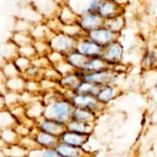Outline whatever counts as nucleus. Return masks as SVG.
<instances>
[{
    "label": "nucleus",
    "mask_w": 157,
    "mask_h": 157,
    "mask_svg": "<svg viewBox=\"0 0 157 157\" xmlns=\"http://www.w3.org/2000/svg\"><path fill=\"white\" fill-rule=\"evenodd\" d=\"M74 109L70 99L62 95L44 107L43 117L65 125L71 120Z\"/></svg>",
    "instance_id": "f257e3e1"
},
{
    "label": "nucleus",
    "mask_w": 157,
    "mask_h": 157,
    "mask_svg": "<svg viewBox=\"0 0 157 157\" xmlns=\"http://www.w3.org/2000/svg\"><path fill=\"white\" fill-rule=\"evenodd\" d=\"M47 41L51 51L57 52L65 56L70 52L75 50L77 40L63 32H56L52 33Z\"/></svg>",
    "instance_id": "f03ea898"
},
{
    "label": "nucleus",
    "mask_w": 157,
    "mask_h": 157,
    "mask_svg": "<svg viewBox=\"0 0 157 157\" xmlns=\"http://www.w3.org/2000/svg\"><path fill=\"white\" fill-rule=\"evenodd\" d=\"M80 73L82 81H86L98 86L106 85H116L117 80L120 77V75L116 74L110 67L95 73Z\"/></svg>",
    "instance_id": "7ed1b4c3"
},
{
    "label": "nucleus",
    "mask_w": 157,
    "mask_h": 157,
    "mask_svg": "<svg viewBox=\"0 0 157 157\" xmlns=\"http://www.w3.org/2000/svg\"><path fill=\"white\" fill-rule=\"evenodd\" d=\"M70 101L74 107V109H87L97 113L98 115H101L106 108H104L96 98V97L87 96V95H81L74 93L71 98Z\"/></svg>",
    "instance_id": "20e7f679"
},
{
    "label": "nucleus",
    "mask_w": 157,
    "mask_h": 157,
    "mask_svg": "<svg viewBox=\"0 0 157 157\" xmlns=\"http://www.w3.org/2000/svg\"><path fill=\"white\" fill-rule=\"evenodd\" d=\"M125 56V48L121 41L116 40L103 48L101 58L111 68L112 66L122 63Z\"/></svg>",
    "instance_id": "39448f33"
},
{
    "label": "nucleus",
    "mask_w": 157,
    "mask_h": 157,
    "mask_svg": "<svg viewBox=\"0 0 157 157\" xmlns=\"http://www.w3.org/2000/svg\"><path fill=\"white\" fill-rule=\"evenodd\" d=\"M86 36L88 39H90L91 40L98 43V45L102 46L103 48L116 40H119L120 37H121V35L114 33L113 31H111L110 29H109L108 28H106L103 25L101 27H98V29L86 33Z\"/></svg>",
    "instance_id": "423d86ee"
},
{
    "label": "nucleus",
    "mask_w": 157,
    "mask_h": 157,
    "mask_svg": "<svg viewBox=\"0 0 157 157\" xmlns=\"http://www.w3.org/2000/svg\"><path fill=\"white\" fill-rule=\"evenodd\" d=\"M125 6L116 0H101L97 13L103 19H109L119 15H123Z\"/></svg>",
    "instance_id": "0eeeda50"
},
{
    "label": "nucleus",
    "mask_w": 157,
    "mask_h": 157,
    "mask_svg": "<svg viewBox=\"0 0 157 157\" xmlns=\"http://www.w3.org/2000/svg\"><path fill=\"white\" fill-rule=\"evenodd\" d=\"M75 50L87 59L101 57L103 52V47L88 39L86 35L77 40Z\"/></svg>",
    "instance_id": "6e6552de"
},
{
    "label": "nucleus",
    "mask_w": 157,
    "mask_h": 157,
    "mask_svg": "<svg viewBox=\"0 0 157 157\" xmlns=\"http://www.w3.org/2000/svg\"><path fill=\"white\" fill-rule=\"evenodd\" d=\"M30 5L41 16V17L45 21V20L56 17L60 6H61V2L37 1V2H31Z\"/></svg>",
    "instance_id": "1a4fd4ad"
},
{
    "label": "nucleus",
    "mask_w": 157,
    "mask_h": 157,
    "mask_svg": "<svg viewBox=\"0 0 157 157\" xmlns=\"http://www.w3.org/2000/svg\"><path fill=\"white\" fill-rule=\"evenodd\" d=\"M121 94V90L117 85H106L99 87V90L96 95V98L104 108H107L116 100Z\"/></svg>",
    "instance_id": "9d476101"
},
{
    "label": "nucleus",
    "mask_w": 157,
    "mask_h": 157,
    "mask_svg": "<svg viewBox=\"0 0 157 157\" xmlns=\"http://www.w3.org/2000/svg\"><path fill=\"white\" fill-rule=\"evenodd\" d=\"M104 20L98 16V13H87L81 16H78L76 24L81 29V30L86 34L98 27L103 25Z\"/></svg>",
    "instance_id": "9b49d317"
},
{
    "label": "nucleus",
    "mask_w": 157,
    "mask_h": 157,
    "mask_svg": "<svg viewBox=\"0 0 157 157\" xmlns=\"http://www.w3.org/2000/svg\"><path fill=\"white\" fill-rule=\"evenodd\" d=\"M31 136L33 137L37 147L40 149H54L59 144V137L40 132L36 128L32 131Z\"/></svg>",
    "instance_id": "f8f14e48"
},
{
    "label": "nucleus",
    "mask_w": 157,
    "mask_h": 157,
    "mask_svg": "<svg viewBox=\"0 0 157 157\" xmlns=\"http://www.w3.org/2000/svg\"><path fill=\"white\" fill-rule=\"evenodd\" d=\"M36 129L40 132L59 137L65 131V125L43 117L36 122Z\"/></svg>",
    "instance_id": "ddd939ff"
},
{
    "label": "nucleus",
    "mask_w": 157,
    "mask_h": 157,
    "mask_svg": "<svg viewBox=\"0 0 157 157\" xmlns=\"http://www.w3.org/2000/svg\"><path fill=\"white\" fill-rule=\"evenodd\" d=\"M91 137L84 136L81 134H77L69 131H64L60 136H59V143L73 146V147H77V148H84L86 144L90 141Z\"/></svg>",
    "instance_id": "4468645a"
},
{
    "label": "nucleus",
    "mask_w": 157,
    "mask_h": 157,
    "mask_svg": "<svg viewBox=\"0 0 157 157\" xmlns=\"http://www.w3.org/2000/svg\"><path fill=\"white\" fill-rule=\"evenodd\" d=\"M101 0H90V1H73L66 2V4L76 13L77 16H81L87 13H97Z\"/></svg>",
    "instance_id": "2eb2a0df"
},
{
    "label": "nucleus",
    "mask_w": 157,
    "mask_h": 157,
    "mask_svg": "<svg viewBox=\"0 0 157 157\" xmlns=\"http://www.w3.org/2000/svg\"><path fill=\"white\" fill-rule=\"evenodd\" d=\"M65 130L72 132H75V133H77V134L91 137L94 131H95V124L86 123V122H81V121L70 120L65 124Z\"/></svg>",
    "instance_id": "dca6fc26"
},
{
    "label": "nucleus",
    "mask_w": 157,
    "mask_h": 157,
    "mask_svg": "<svg viewBox=\"0 0 157 157\" xmlns=\"http://www.w3.org/2000/svg\"><path fill=\"white\" fill-rule=\"evenodd\" d=\"M56 17L62 25H70L77 22L78 16L66 4V2H61V6Z\"/></svg>",
    "instance_id": "f3484780"
},
{
    "label": "nucleus",
    "mask_w": 157,
    "mask_h": 157,
    "mask_svg": "<svg viewBox=\"0 0 157 157\" xmlns=\"http://www.w3.org/2000/svg\"><path fill=\"white\" fill-rule=\"evenodd\" d=\"M87 58H86L83 54H81L76 50H74L67 53L64 57V61L75 70L77 72H82L84 66L86 63Z\"/></svg>",
    "instance_id": "a211bd4d"
},
{
    "label": "nucleus",
    "mask_w": 157,
    "mask_h": 157,
    "mask_svg": "<svg viewBox=\"0 0 157 157\" xmlns=\"http://www.w3.org/2000/svg\"><path fill=\"white\" fill-rule=\"evenodd\" d=\"M141 66L144 70L152 71L157 68V52L155 49L148 47L144 50L142 60Z\"/></svg>",
    "instance_id": "6ab92c4d"
},
{
    "label": "nucleus",
    "mask_w": 157,
    "mask_h": 157,
    "mask_svg": "<svg viewBox=\"0 0 157 157\" xmlns=\"http://www.w3.org/2000/svg\"><path fill=\"white\" fill-rule=\"evenodd\" d=\"M61 157H90L84 149L69 146L59 143L54 148Z\"/></svg>",
    "instance_id": "aec40b11"
},
{
    "label": "nucleus",
    "mask_w": 157,
    "mask_h": 157,
    "mask_svg": "<svg viewBox=\"0 0 157 157\" xmlns=\"http://www.w3.org/2000/svg\"><path fill=\"white\" fill-rule=\"evenodd\" d=\"M99 115L97 113L87 110V109H75L71 117V120L86 122V123H91L96 124Z\"/></svg>",
    "instance_id": "412c9836"
},
{
    "label": "nucleus",
    "mask_w": 157,
    "mask_h": 157,
    "mask_svg": "<svg viewBox=\"0 0 157 157\" xmlns=\"http://www.w3.org/2000/svg\"><path fill=\"white\" fill-rule=\"evenodd\" d=\"M126 25H127V20L124 14L119 15L109 19H106L103 22V26H105L106 28H108L109 29L119 35H121V33L124 30Z\"/></svg>",
    "instance_id": "4be33fe9"
},
{
    "label": "nucleus",
    "mask_w": 157,
    "mask_h": 157,
    "mask_svg": "<svg viewBox=\"0 0 157 157\" xmlns=\"http://www.w3.org/2000/svg\"><path fill=\"white\" fill-rule=\"evenodd\" d=\"M44 105L41 103L40 100L35 101L29 106L25 107V113H26V118L30 119L37 122L39 120L43 118L44 114Z\"/></svg>",
    "instance_id": "5701e85b"
},
{
    "label": "nucleus",
    "mask_w": 157,
    "mask_h": 157,
    "mask_svg": "<svg viewBox=\"0 0 157 157\" xmlns=\"http://www.w3.org/2000/svg\"><path fill=\"white\" fill-rule=\"evenodd\" d=\"M4 86H5L6 91L21 94L22 92L25 91L26 80L24 79L22 75H18L10 79L4 80Z\"/></svg>",
    "instance_id": "b1692460"
},
{
    "label": "nucleus",
    "mask_w": 157,
    "mask_h": 157,
    "mask_svg": "<svg viewBox=\"0 0 157 157\" xmlns=\"http://www.w3.org/2000/svg\"><path fill=\"white\" fill-rule=\"evenodd\" d=\"M52 34V33L51 32V30L48 29V27L46 26L44 22L33 25L29 31V35L31 36L33 40H46L47 41Z\"/></svg>",
    "instance_id": "393cba45"
},
{
    "label": "nucleus",
    "mask_w": 157,
    "mask_h": 157,
    "mask_svg": "<svg viewBox=\"0 0 157 157\" xmlns=\"http://www.w3.org/2000/svg\"><path fill=\"white\" fill-rule=\"evenodd\" d=\"M109 66L105 63V61L101 57L90 58L86 60V63L84 66L83 73H95L104 69L109 68Z\"/></svg>",
    "instance_id": "a878e982"
},
{
    "label": "nucleus",
    "mask_w": 157,
    "mask_h": 157,
    "mask_svg": "<svg viewBox=\"0 0 157 157\" xmlns=\"http://www.w3.org/2000/svg\"><path fill=\"white\" fill-rule=\"evenodd\" d=\"M9 41L13 43L17 48L23 47L29 44H32L33 40L29 33H24V32H16L13 31L12 35L9 38Z\"/></svg>",
    "instance_id": "bb28decb"
},
{
    "label": "nucleus",
    "mask_w": 157,
    "mask_h": 157,
    "mask_svg": "<svg viewBox=\"0 0 157 157\" xmlns=\"http://www.w3.org/2000/svg\"><path fill=\"white\" fill-rule=\"evenodd\" d=\"M99 87L100 86H96L94 84H91V83H88V82H86V81H81L79 83V85L77 86V87L75 88L74 93L96 97L97 93L99 90Z\"/></svg>",
    "instance_id": "cd10ccee"
},
{
    "label": "nucleus",
    "mask_w": 157,
    "mask_h": 157,
    "mask_svg": "<svg viewBox=\"0 0 157 157\" xmlns=\"http://www.w3.org/2000/svg\"><path fill=\"white\" fill-rule=\"evenodd\" d=\"M0 72L4 77V80L21 75L12 61H5V63L2 64L0 68Z\"/></svg>",
    "instance_id": "c85d7f7f"
},
{
    "label": "nucleus",
    "mask_w": 157,
    "mask_h": 157,
    "mask_svg": "<svg viewBox=\"0 0 157 157\" xmlns=\"http://www.w3.org/2000/svg\"><path fill=\"white\" fill-rule=\"evenodd\" d=\"M0 138L6 144V146L13 145L18 143L19 137L17 134L14 128H8L0 131Z\"/></svg>",
    "instance_id": "c756f323"
},
{
    "label": "nucleus",
    "mask_w": 157,
    "mask_h": 157,
    "mask_svg": "<svg viewBox=\"0 0 157 157\" xmlns=\"http://www.w3.org/2000/svg\"><path fill=\"white\" fill-rule=\"evenodd\" d=\"M3 152L6 157H27L29 154V152L21 147L18 144L6 146Z\"/></svg>",
    "instance_id": "7c9ffc66"
},
{
    "label": "nucleus",
    "mask_w": 157,
    "mask_h": 157,
    "mask_svg": "<svg viewBox=\"0 0 157 157\" xmlns=\"http://www.w3.org/2000/svg\"><path fill=\"white\" fill-rule=\"evenodd\" d=\"M60 32H63L75 40L80 39L81 37L85 36L86 34L81 30V29L78 27L76 23L75 24H70V25H62Z\"/></svg>",
    "instance_id": "2f4dec72"
},
{
    "label": "nucleus",
    "mask_w": 157,
    "mask_h": 157,
    "mask_svg": "<svg viewBox=\"0 0 157 157\" xmlns=\"http://www.w3.org/2000/svg\"><path fill=\"white\" fill-rule=\"evenodd\" d=\"M16 123V120L13 118L8 109H4L0 111V131L8 128H14Z\"/></svg>",
    "instance_id": "473e14b6"
},
{
    "label": "nucleus",
    "mask_w": 157,
    "mask_h": 157,
    "mask_svg": "<svg viewBox=\"0 0 157 157\" xmlns=\"http://www.w3.org/2000/svg\"><path fill=\"white\" fill-rule=\"evenodd\" d=\"M4 100H5V105L6 109H10L17 105L20 104L19 102V94L13 93V92H8L6 91L3 95Z\"/></svg>",
    "instance_id": "72a5a7b5"
},
{
    "label": "nucleus",
    "mask_w": 157,
    "mask_h": 157,
    "mask_svg": "<svg viewBox=\"0 0 157 157\" xmlns=\"http://www.w3.org/2000/svg\"><path fill=\"white\" fill-rule=\"evenodd\" d=\"M12 62L17 67V69L18 70V72L20 73V75H22L31 65V60L25 58L23 56H20V55H17L12 60Z\"/></svg>",
    "instance_id": "f704fd0d"
},
{
    "label": "nucleus",
    "mask_w": 157,
    "mask_h": 157,
    "mask_svg": "<svg viewBox=\"0 0 157 157\" xmlns=\"http://www.w3.org/2000/svg\"><path fill=\"white\" fill-rule=\"evenodd\" d=\"M21 75L25 80H40L42 77V70L31 64Z\"/></svg>",
    "instance_id": "c9c22d12"
},
{
    "label": "nucleus",
    "mask_w": 157,
    "mask_h": 157,
    "mask_svg": "<svg viewBox=\"0 0 157 157\" xmlns=\"http://www.w3.org/2000/svg\"><path fill=\"white\" fill-rule=\"evenodd\" d=\"M28 157H61L55 149H40L37 148L29 152Z\"/></svg>",
    "instance_id": "e433bc0d"
},
{
    "label": "nucleus",
    "mask_w": 157,
    "mask_h": 157,
    "mask_svg": "<svg viewBox=\"0 0 157 157\" xmlns=\"http://www.w3.org/2000/svg\"><path fill=\"white\" fill-rule=\"evenodd\" d=\"M32 26L33 25L31 23H29V21H27L23 18H20V17H17L15 24H14V31L29 33Z\"/></svg>",
    "instance_id": "4c0bfd02"
},
{
    "label": "nucleus",
    "mask_w": 157,
    "mask_h": 157,
    "mask_svg": "<svg viewBox=\"0 0 157 157\" xmlns=\"http://www.w3.org/2000/svg\"><path fill=\"white\" fill-rule=\"evenodd\" d=\"M17 55H20V56H23L29 60H32L37 56V52L35 51L33 44H29V45L17 48Z\"/></svg>",
    "instance_id": "58836bf2"
},
{
    "label": "nucleus",
    "mask_w": 157,
    "mask_h": 157,
    "mask_svg": "<svg viewBox=\"0 0 157 157\" xmlns=\"http://www.w3.org/2000/svg\"><path fill=\"white\" fill-rule=\"evenodd\" d=\"M38 56H46L51 51L48 41L46 40H33L32 42Z\"/></svg>",
    "instance_id": "ea45409f"
},
{
    "label": "nucleus",
    "mask_w": 157,
    "mask_h": 157,
    "mask_svg": "<svg viewBox=\"0 0 157 157\" xmlns=\"http://www.w3.org/2000/svg\"><path fill=\"white\" fill-rule=\"evenodd\" d=\"M40 90L41 93L43 92H49V91H54V90H59V86L58 82L56 81H52L49 79L45 78H40Z\"/></svg>",
    "instance_id": "a19ab883"
},
{
    "label": "nucleus",
    "mask_w": 157,
    "mask_h": 157,
    "mask_svg": "<svg viewBox=\"0 0 157 157\" xmlns=\"http://www.w3.org/2000/svg\"><path fill=\"white\" fill-rule=\"evenodd\" d=\"M38 100H40V95H33V94H30L27 91H24L21 94H19L20 105H22L24 107H27L29 104H31L35 101H38Z\"/></svg>",
    "instance_id": "79ce46f5"
},
{
    "label": "nucleus",
    "mask_w": 157,
    "mask_h": 157,
    "mask_svg": "<svg viewBox=\"0 0 157 157\" xmlns=\"http://www.w3.org/2000/svg\"><path fill=\"white\" fill-rule=\"evenodd\" d=\"M21 147H23L26 151L28 152H31L35 149H37V145L34 142V139L31 135L29 136H25V137H21L18 140L17 143Z\"/></svg>",
    "instance_id": "37998d69"
},
{
    "label": "nucleus",
    "mask_w": 157,
    "mask_h": 157,
    "mask_svg": "<svg viewBox=\"0 0 157 157\" xmlns=\"http://www.w3.org/2000/svg\"><path fill=\"white\" fill-rule=\"evenodd\" d=\"M64 55L62 53H59L57 52H53V51H50L48 52V54L46 55V58L50 63L51 66H55L57 64H59L60 63L64 61Z\"/></svg>",
    "instance_id": "c03bdc74"
},
{
    "label": "nucleus",
    "mask_w": 157,
    "mask_h": 157,
    "mask_svg": "<svg viewBox=\"0 0 157 157\" xmlns=\"http://www.w3.org/2000/svg\"><path fill=\"white\" fill-rule=\"evenodd\" d=\"M25 91L33 94V95H40V86L39 80H26Z\"/></svg>",
    "instance_id": "a18cd8bd"
},
{
    "label": "nucleus",
    "mask_w": 157,
    "mask_h": 157,
    "mask_svg": "<svg viewBox=\"0 0 157 157\" xmlns=\"http://www.w3.org/2000/svg\"><path fill=\"white\" fill-rule=\"evenodd\" d=\"M9 112L11 113V115L13 116V118L16 120L17 122H20L22 120H24L26 118V113H25V107L22 105H17L10 109H8Z\"/></svg>",
    "instance_id": "49530a36"
},
{
    "label": "nucleus",
    "mask_w": 157,
    "mask_h": 157,
    "mask_svg": "<svg viewBox=\"0 0 157 157\" xmlns=\"http://www.w3.org/2000/svg\"><path fill=\"white\" fill-rule=\"evenodd\" d=\"M14 130L16 131V132L18 135V137L21 138V137H25V136L31 135V132H32V131L34 129L31 130L29 127H27L25 124H23L21 122H17L16 125L14 126Z\"/></svg>",
    "instance_id": "de8ad7c7"
},
{
    "label": "nucleus",
    "mask_w": 157,
    "mask_h": 157,
    "mask_svg": "<svg viewBox=\"0 0 157 157\" xmlns=\"http://www.w3.org/2000/svg\"><path fill=\"white\" fill-rule=\"evenodd\" d=\"M31 64L42 71L51 66L46 56H38V55L34 59L31 60Z\"/></svg>",
    "instance_id": "09e8293b"
},
{
    "label": "nucleus",
    "mask_w": 157,
    "mask_h": 157,
    "mask_svg": "<svg viewBox=\"0 0 157 157\" xmlns=\"http://www.w3.org/2000/svg\"><path fill=\"white\" fill-rule=\"evenodd\" d=\"M52 67H54V69L57 71V73L60 75V77L61 76H63V75H65L67 74H70V73H72V72L75 71L65 61H63V62L60 63L59 64H57L55 66H52Z\"/></svg>",
    "instance_id": "8fccbe9b"
},
{
    "label": "nucleus",
    "mask_w": 157,
    "mask_h": 157,
    "mask_svg": "<svg viewBox=\"0 0 157 157\" xmlns=\"http://www.w3.org/2000/svg\"><path fill=\"white\" fill-rule=\"evenodd\" d=\"M41 78H45V79H49V80H52V81L58 82V80L60 78V75H58V73L54 69V67L50 66V67H48V68H46V69H44L42 71V77Z\"/></svg>",
    "instance_id": "3c124183"
},
{
    "label": "nucleus",
    "mask_w": 157,
    "mask_h": 157,
    "mask_svg": "<svg viewBox=\"0 0 157 157\" xmlns=\"http://www.w3.org/2000/svg\"><path fill=\"white\" fill-rule=\"evenodd\" d=\"M111 69L116 74H118L120 76H121V75H124V74H126L128 72V66L123 62L122 63H118V64H116L114 66H112Z\"/></svg>",
    "instance_id": "603ef678"
},
{
    "label": "nucleus",
    "mask_w": 157,
    "mask_h": 157,
    "mask_svg": "<svg viewBox=\"0 0 157 157\" xmlns=\"http://www.w3.org/2000/svg\"><path fill=\"white\" fill-rule=\"evenodd\" d=\"M4 109H6V105H5L4 97H3V95L0 94V111L4 110Z\"/></svg>",
    "instance_id": "864d4df0"
},
{
    "label": "nucleus",
    "mask_w": 157,
    "mask_h": 157,
    "mask_svg": "<svg viewBox=\"0 0 157 157\" xmlns=\"http://www.w3.org/2000/svg\"><path fill=\"white\" fill-rule=\"evenodd\" d=\"M6 148V144H4V142L1 140V138H0V151H3L4 149Z\"/></svg>",
    "instance_id": "5fc2aeb1"
},
{
    "label": "nucleus",
    "mask_w": 157,
    "mask_h": 157,
    "mask_svg": "<svg viewBox=\"0 0 157 157\" xmlns=\"http://www.w3.org/2000/svg\"><path fill=\"white\" fill-rule=\"evenodd\" d=\"M0 157H6L4 155V152L3 151H0Z\"/></svg>",
    "instance_id": "6e6d98bb"
},
{
    "label": "nucleus",
    "mask_w": 157,
    "mask_h": 157,
    "mask_svg": "<svg viewBox=\"0 0 157 157\" xmlns=\"http://www.w3.org/2000/svg\"><path fill=\"white\" fill-rule=\"evenodd\" d=\"M27 157H28V156H27Z\"/></svg>",
    "instance_id": "4d7b16f0"
}]
</instances>
